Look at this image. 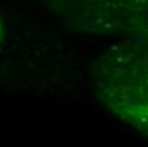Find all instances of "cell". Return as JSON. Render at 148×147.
Segmentation results:
<instances>
[{
	"label": "cell",
	"mask_w": 148,
	"mask_h": 147,
	"mask_svg": "<svg viewBox=\"0 0 148 147\" xmlns=\"http://www.w3.org/2000/svg\"><path fill=\"white\" fill-rule=\"evenodd\" d=\"M95 79L109 106L148 133V19L106 48Z\"/></svg>",
	"instance_id": "obj_1"
},
{
	"label": "cell",
	"mask_w": 148,
	"mask_h": 147,
	"mask_svg": "<svg viewBox=\"0 0 148 147\" xmlns=\"http://www.w3.org/2000/svg\"><path fill=\"white\" fill-rule=\"evenodd\" d=\"M0 34H2V29H0Z\"/></svg>",
	"instance_id": "obj_3"
},
{
	"label": "cell",
	"mask_w": 148,
	"mask_h": 147,
	"mask_svg": "<svg viewBox=\"0 0 148 147\" xmlns=\"http://www.w3.org/2000/svg\"><path fill=\"white\" fill-rule=\"evenodd\" d=\"M60 9L77 28L85 31H104L119 26L124 15L147 3L148 0H46Z\"/></svg>",
	"instance_id": "obj_2"
}]
</instances>
